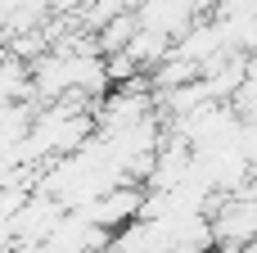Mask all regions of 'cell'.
Wrapping results in <instances>:
<instances>
[{
    "instance_id": "6da1fadb",
    "label": "cell",
    "mask_w": 257,
    "mask_h": 253,
    "mask_svg": "<svg viewBox=\"0 0 257 253\" xmlns=\"http://www.w3.org/2000/svg\"><path fill=\"white\" fill-rule=\"evenodd\" d=\"M108 240H113V231L95 226L81 208H72V213H59V222L41 240V253H95L108 249Z\"/></svg>"
},
{
    "instance_id": "7a4b0ae2",
    "label": "cell",
    "mask_w": 257,
    "mask_h": 253,
    "mask_svg": "<svg viewBox=\"0 0 257 253\" xmlns=\"http://www.w3.org/2000/svg\"><path fill=\"white\" fill-rule=\"evenodd\" d=\"M194 18H199V5H194V0H145V5L136 9V23H140L145 32L167 36V41H181V36L194 27Z\"/></svg>"
}]
</instances>
